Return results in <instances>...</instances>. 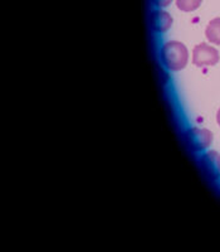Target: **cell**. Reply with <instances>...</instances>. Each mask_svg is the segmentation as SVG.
Instances as JSON below:
<instances>
[{
    "label": "cell",
    "instance_id": "cell-9",
    "mask_svg": "<svg viewBox=\"0 0 220 252\" xmlns=\"http://www.w3.org/2000/svg\"><path fill=\"white\" fill-rule=\"evenodd\" d=\"M217 123H218V125L220 126V109L218 110V112H217Z\"/></svg>",
    "mask_w": 220,
    "mask_h": 252
},
{
    "label": "cell",
    "instance_id": "cell-6",
    "mask_svg": "<svg viewBox=\"0 0 220 252\" xmlns=\"http://www.w3.org/2000/svg\"><path fill=\"white\" fill-rule=\"evenodd\" d=\"M175 1H176V6L179 8V10L190 13L196 10L201 5L203 0H175Z\"/></svg>",
    "mask_w": 220,
    "mask_h": 252
},
{
    "label": "cell",
    "instance_id": "cell-7",
    "mask_svg": "<svg viewBox=\"0 0 220 252\" xmlns=\"http://www.w3.org/2000/svg\"><path fill=\"white\" fill-rule=\"evenodd\" d=\"M172 0H154V4L156 6H161V8H165V6L170 5Z\"/></svg>",
    "mask_w": 220,
    "mask_h": 252
},
{
    "label": "cell",
    "instance_id": "cell-2",
    "mask_svg": "<svg viewBox=\"0 0 220 252\" xmlns=\"http://www.w3.org/2000/svg\"><path fill=\"white\" fill-rule=\"evenodd\" d=\"M219 61V51L208 43L197 44L192 51V63L196 67L215 66Z\"/></svg>",
    "mask_w": 220,
    "mask_h": 252
},
{
    "label": "cell",
    "instance_id": "cell-4",
    "mask_svg": "<svg viewBox=\"0 0 220 252\" xmlns=\"http://www.w3.org/2000/svg\"><path fill=\"white\" fill-rule=\"evenodd\" d=\"M151 26L155 32L164 33L172 26V17L165 10H155L151 14Z\"/></svg>",
    "mask_w": 220,
    "mask_h": 252
},
{
    "label": "cell",
    "instance_id": "cell-1",
    "mask_svg": "<svg viewBox=\"0 0 220 252\" xmlns=\"http://www.w3.org/2000/svg\"><path fill=\"white\" fill-rule=\"evenodd\" d=\"M161 61L170 71H181L189 62V51L186 46L177 40L166 42L161 48Z\"/></svg>",
    "mask_w": 220,
    "mask_h": 252
},
{
    "label": "cell",
    "instance_id": "cell-5",
    "mask_svg": "<svg viewBox=\"0 0 220 252\" xmlns=\"http://www.w3.org/2000/svg\"><path fill=\"white\" fill-rule=\"evenodd\" d=\"M206 39L213 44L220 46V18L210 20L205 29Z\"/></svg>",
    "mask_w": 220,
    "mask_h": 252
},
{
    "label": "cell",
    "instance_id": "cell-8",
    "mask_svg": "<svg viewBox=\"0 0 220 252\" xmlns=\"http://www.w3.org/2000/svg\"><path fill=\"white\" fill-rule=\"evenodd\" d=\"M217 168H218V170L220 172V154L217 157Z\"/></svg>",
    "mask_w": 220,
    "mask_h": 252
},
{
    "label": "cell",
    "instance_id": "cell-3",
    "mask_svg": "<svg viewBox=\"0 0 220 252\" xmlns=\"http://www.w3.org/2000/svg\"><path fill=\"white\" fill-rule=\"evenodd\" d=\"M188 139L190 145L196 150L208 149L213 143V134L210 130L201 127H192L188 130Z\"/></svg>",
    "mask_w": 220,
    "mask_h": 252
}]
</instances>
